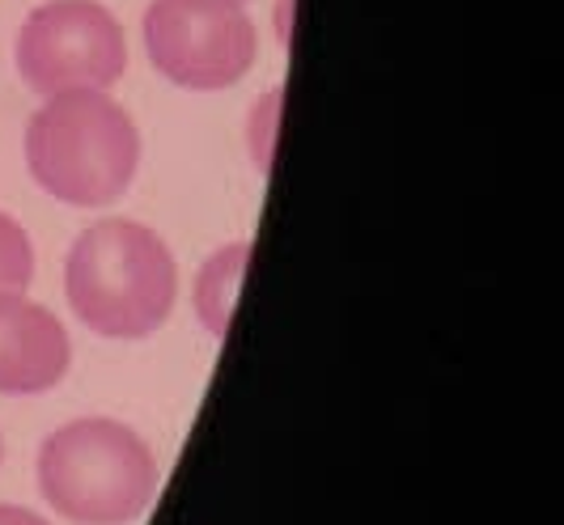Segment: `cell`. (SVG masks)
Returning <instances> with one entry per match:
<instances>
[{"instance_id":"7c38bea8","label":"cell","mask_w":564,"mask_h":525,"mask_svg":"<svg viewBox=\"0 0 564 525\" xmlns=\"http://www.w3.org/2000/svg\"><path fill=\"white\" fill-rule=\"evenodd\" d=\"M0 458H4V441H0Z\"/></svg>"},{"instance_id":"8992f818","label":"cell","mask_w":564,"mask_h":525,"mask_svg":"<svg viewBox=\"0 0 564 525\" xmlns=\"http://www.w3.org/2000/svg\"><path fill=\"white\" fill-rule=\"evenodd\" d=\"M73 360L68 331L47 305L0 288V394H47Z\"/></svg>"},{"instance_id":"4fadbf2b","label":"cell","mask_w":564,"mask_h":525,"mask_svg":"<svg viewBox=\"0 0 564 525\" xmlns=\"http://www.w3.org/2000/svg\"><path fill=\"white\" fill-rule=\"evenodd\" d=\"M242 4H247V0H242Z\"/></svg>"},{"instance_id":"3957f363","label":"cell","mask_w":564,"mask_h":525,"mask_svg":"<svg viewBox=\"0 0 564 525\" xmlns=\"http://www.w3.org/2000/svg\"><path fill=\"white\" fill-rule=\"evenodd\" d=\"M39 492L64 522L132 525L158 492V458L137 428L85 415L43 441Z\"/></svg>"},{"instance_id":"ba28073f","label":"cell","mask_w":564,"mask_h":525,"mask_svg":"<svg viewBox=\"0 0 564 525\" xmlns=\"http://www.w3.org/2000/svg\"><path fill=\"white\" fill-rule=\"evenodd\" d=\"M30 280H34V247H30V233L13 221L9 212H0V288L26 293Z\"/></svg>"},{"instance_id":"6da1fadb","label":"cell","mask_w":564,"mask_h":525,"mask_svg":"<svg viewBox=\"0 0 564 525\" xmlns=\"http://www.w3.org/2000/svg\"><path fill=\"white\" fill-rule=\"evenodd\" d=\"M64 293L94 335L149 339L174 309L178 267L149 225L107 217L77 233L64 263Z\"/></svg>"},{"instance_id":"8fae6325","label":"cell","mask_w":564,"mask_h":525,"mask_svg":"<svg viewBox=\"0 0 564 525\" xmlns=\"http://www.w3.org/2000/svg\"><path fill=\"white\" fill-rule=\"evenodd\" d=\"M293 4L297 0H276V39L289 43V30H293Z\"/></svg>"},{"instance_id":"9c48e42d","label":"cell","mask_w":564,"mask_h":525,"mask_svg":"<svg viewBox=\"0 0 564 525\" xmlns=\"http://www.w3.org/2000/svg\"><path fill=\"white\" fill-rule=\"evenodd\" d=\"M281 102H284V89L281 85H272L263 98H254V107H251V128H247V140H251V157H254V166H259L263 178L272 174V149H276Z\"/></svg>"},{"instance_id":"7a4b0ae2","label":"cell","mask_w":564,"mask_h":525,"mask_svg":"<svg viewBox=\"0 0 564 525\" xmlns=\"http://www.w3.org/2000/svg\"><path fill=\"white\" fill-rule=\"evenodd\" d=\"M26 166L59 204L107 208L137 178L141 132L107 89H64L30 114Z\"/></svg>"},{"instance_id":"30bf717a","label":"cell","mask_w":564,"mask_h":525,"mask_svg":"<svg viewBox=\"0 0 564 525\" xmlns=\"http://www.w3.org/2000/svg\"><path fill=\"white\" fill-rule=\"evenodd\" d=\"M0 525H52V522H43L39 513L18 508V504H0Z\"/></svg>"},{"instance_id":"52a82bcc","label":"cell","mask_w":564,"mask_h":525,"mask_svg":"<svg viewBox=\"0 0 564 525\" xmlns=\"http://www.w3.org/2000/svg\"><path fill=\"white\" fill-rule=\"evenodd\" d=\"M247 263H251V242H229L208 254V263L196 276V318L199 327L213 339H226L234 327V305L247 280Z\"/></svg>"},{"instance_id":"277c9868","label":"cell","mask_w":564,"mask_h":525,"mask_svg":"<svg viewBox=\"0 0 564 525\" xmlns=\"http://www.w3.org/2000/svg\"><path fill=\"white\" fill-rule=\"evenodd\" d=\"M144 52L170 85L217 94L254 68L259 34L242 0H149Z\"/></svg>"},{"instance_id":"5b68a950","label":"cell","mask_w":564,"mask_h":525,"mask_svg":"<svg viewBox=\"0 0 564 525\" xmlns=\"http://www.w3.org/2000/svg\"><path fill=\"white\" fill-rule=\"evenodd\" d=\"M22 81L52 98L64 89H111L128 73V39L102 0H47L18 30Z\"/></svg>"}]
</instances>
